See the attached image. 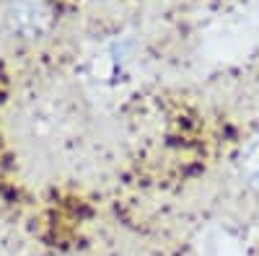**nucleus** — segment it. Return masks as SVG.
Returning a JSON list of instances; mask_svg holds the SVG:
<instances>
[{
    "label": "nucleus",
    "instance_id": "1",
    "mask_svg": "<svg viewBox=\"0 0 259 256\" xmlns=\"http://www.w3.org/2000/svg\"><path fill=\"white\" fill-rule=\"evenodd\" d=\"M6 24L13 36L36 41L52 29V11L45 0H8Z\"/></svg>",
    "mask_w": 259,
    "mask_h": 256
},
{
    "label": "nucleus",
    "instance_id": "2",
    "mask_svg": "<svg viewBox=\"0 0 259 256\" xmlns=\"http://www.w3.org/2000/svg\"><path fill=\"white\" fill-rule=\"evenodd\" d=\"M241 174H244L246 184L259 191V137L249 140V145L244 147V153H241Z\"/></svg>",
    "mask_w": 259,
    "mask_h": 256
}]
</instances>
